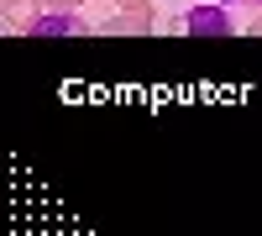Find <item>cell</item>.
I'll use <instances>...</instances> for the list:
<instances>
[{
	"label": "cell",
	"instance_id": "5b68a950",
	"mask_svg": "<svg viewBox=\"0 0 262 236\" xmlns=\"http://www.w3.org/2000/svg\"><path fill=\"white\" fill-rule=\"evenodd\" d=\"M116 11H152V0H116Z\"/></svg>",
	"mask_w": 262,
	"mask_h": 236
},
{
	"label": "cell",
	"instance_id": "ba28073f",
	"mask_svg": "<svg viewBox=\"0 0 262 236\" xmlns=\"http://www.w3.org/2000/svg\"><path fill=\"white\" fill-rule=\"evenodd\" d=\"M6 6H21V0H6Z\"/></svg>",
	"mask_w": 262,
	"mask_h": 236
},
{
	"label": "cell",
	"instance_id": "7a4b0ae2",
	"mask_svg": "<svg viewBox=\"0 0 262 236\" xmlns=\"http://www.w3.org/2000/svg\"><path fill=\"white\" fill-rule=\"evenodd\" d=\"M79 32H90L79 11H37L27 21V37H79Z\"/></svg>",
	"mask_w": 262,
	"mask_h": 236
},
{
	"label": "cell",
	"instance_id": "8992f818",
	"mask_svg": "<svg viewBox=\"0 0 262 236\" xmlns=\"http://www.w3.org/2000/svg\"><path fill=\"white\" fill-rule=\"evenodd\" d=\"M226 6H252V11H262V0H226Z\"/></svg>",
	"mask_w": 262,
	"mask_h": 236
},
{
	"label": "cell",
	"instance_id": "277c9868",
	"mask_svg": "<svg viewBox=\"0 0 262 236\" xmlns=\"http://www.w3.org/2000/svg\"><path fill=\"white\" fill-rule=\"evenodd\" d=\"M84 0H37V11H79Z\"/></svg>",
	"mask_w": 262,
	"mask_h": 236
},
{
	"label": "cell",
	"instance_id": "6da1fadb",
	"mask_svg": "<svg viewBox=\"0 0 262 236\" xmlns=\"http://www.w3.org/2000/svg\"><path fill=\"white\" fill-rule=\"evenodd\" d=\"M236 27L242 21L231 16L226 0H194L184 11V21H179V32H189V37H236Z\"/></svg>",
	"mask_w": 262,
	"mask_h": 236
},
{
	"label": "cell",
	"instance_id": "3957f363",
	"mask_svg": "<svg viewBox=\"0 0 262 236\" xmlns=\"http://www.w3.org/2000/svg\"><path fill=\"white\" fill-rule=\"evenodd\" d=\"M158 27V16L152 11H121V16H111V21H100V32L105 37H126V32H152Z\"/></svg>",
	"mask_w": 262,
	"mask_h": 236
},
{
	"label": "cell",
	"instance_id": "52a82bcc",
	"mask_svg": "<svg viewBox=\"0 0 262 236\" xmlns=\"http://www.w3.org/2000/svg\"><path fill=\"white\" fill-rule=\"evenodd\" d=\"M247 32H252V37H262V16H257V21H252V27H247Z\"/></svg>",
	"mask_w": 262,
	"mask_h": 236
}]
</instances>
